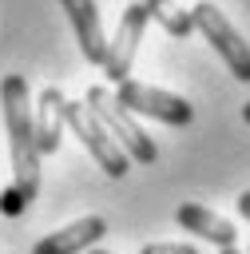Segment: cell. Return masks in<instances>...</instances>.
<instances>
[{
  "label": "cell",
  "instance_id": "obj_1",
  "mask_svg": "<svg viewBox=\"0 0 250 254\" xmlns=\"http://www.w3.org/2000/svg\"><path fill=\"white\" fill-rule=\"evenodd\" d=\"M0 107L8 127V155H12V187L0 198L4 214H20L40 190V147H36V115L28 103V79L8 71L0 79Z\"/></svg>",
  "mask_w": 250,
  "mask_h": 254
},
{
  "label": "cell",
  "instance_id": "obj_2",
  "mask_svg": "<svg viewBox=\"0 0 250 254\" xmlns=\"http://www.w3.org/2000/svg\"><path fill=\"white\" fill-rule=\"evenodd\" d=\"M83 103L95 111V119L111 131V139L135 159V163H155L159 159V147L151 143V135L135 123V115L107 91V87H87V95H83Z\"/></svg>",
  "mask_w": 250,
  "mask_h": 254
},
{
  "label": "cell",
  "instance_id": "obj_3",
  "mask_svg": "<svg viewBox=\"0 0 250 254\" xmlns=\"http://www.w3.org/2000/svg\"><path fill=\"white\" fill-rule=\"evenodd\" d=\"M63 115H67V127L79 135V143L91 151V159H95L111 179H123L127 167H131V155L111 139V131L95 119V111H91L87 103H79V99H75V103L67 99V111H63Z\"/></svg>",
  "mask_w": 250,
  "mask_h": 254
},
{
  "label": "cell",
  "instance_id": "obj_4",
  "mask_svg": "<svg viewBox=\"0 0 250 254\" xmlns=\"http://www.w3.org/2000/svg\"><path fill=\"white\" fill-rule=\"evenodd\" d=\"M190 16H194V28L210 40V48L222 56V64L230 67V75L234 79H242V83H250V44L238 36V28L214 8V4H194L190 8Z\"/></svg>",
  "mask_w": 250,
  "mask_h": 254
},
{
  "label": "cell",
  "instance_id": "obj_5",
  "mask_svg": "<svg viewBox=\"0 0 250 254\" xmlns=\"http://www.w3.org/2000/svg\"><path fill=\"white\" fill-rule=\"evenodd\" d=\"M115 99L131 111V115H151L159 123H171V127H187L194 119V107L183 99V95H171L163 87H151V83H139V79H127L115 87Z\"/></svg>",
  "mask_w": 250,
  "mask_h": 254
},
{
  "label": "cell",
  "instance_id": "obj_6",
  "mask_svg": "<svg viewBox=\"0 0 250 254\" xmlns=\"http://www.w3.org/2000/svg\"><path fill=\"white\" fill-rule=\"evenodd\" d=\"M147 20H151L147 0L131 4V8L119 16V28H115V36H111V44H107V64H103V71H107L111 83H127V71H131V64H135V52H139V40H143Z\"/></svg>",
  "mask_w": 250,
  "mask_h": 254
},
{
  "label": "cell",
  "instance_id": "obj_7",
  "mask_svg": "<svg viewBox=\"0 0 250 254\" xmlns=\"http://www.w3.org/2000/svg\"><path fill=\"white\" fill-rule=\"evenodd\" d=\"M60 8L71 20V32L79 40V52L87 64H107V36H103V20L95 12V0H60Z\"/></svg>",
  "mask_w": 250,
  "mask_h": 254
},
{
  "label": "cell",
  "instance_id": "obj_8",
  "mask_svg": "<svg viewBox=\"0 0 250 254\" xmlns=\"http://www.w3.org/2000/svg\"><path fill=\"white\" fill-rule=\"evenodd\" d=\"M103 234H107V222L99 214H83L79 222H67L63 230H52L48 238H40L32 246V254H79L91 242H99Z\"/></svg>",
  "mask_w": 250,
  "mask_h": 254
},
{
  "label": "cell",
  "instance_id": "obj_9",
  "mask_svg": "<svg viewBox=\"0 0 250 254\" xmlns=\"http://www.w3.org/2000/svg\"><path fill=\"white\" fill-rule=\"evenodd\" d=\"M175 222H179L183 230H190V234L214 242L218 250L238 246V230H234V222H226L222 214H214V210H206V206H198V202H183V206L175 210Z\"/></svg>",
  "mask_w": 250,
  "mask_h": 254
},
{
  "label": "cell",
  "instance_id": "obj_10",
  "mask_svg": "<svg viewBox=\"0 0 250 254\" xmlns=\"http://www.w3.org/2000/svg\"><path fill=\"white\" fill-rule=\"evenodd\" d=\"M67 99L60 95V87H44L40 91V103H36V147L40 155H52L60 147V135H63V123H67Z\"/></svg>",
  "mask_w": 250,
  "mask_h": 254
},
{
  "label": "cell",
  "instance_id": "obj_11",
  "mask_svg": "<svg viewBox=\"0 0 250 254\" xmlns=\"http://www.w3.org/2000/svg\"><path fill=\"white\" fill-rule=\"evenodd\" d=\"M147 8H151V16H155L171 36H190V32H194V16L183 12V8H175L171 0H147Z\"/></svg>",
  "mask_w": 250,
  "mask_h": 254
},
{
  "label": "cell",
  "instance_id": "obj_12",
  "mask_svg": "<svg viewBox=\"0 0 250 254\" xmlns=\"http://www.w3.org/2000/svg\"><path fill=\"white\" fill-rule=\"evenodd\" d=\"M139 254H198V250L187 242H147Z\"/></svg>",
  "mask_w": 250,
  "mask_h": 254
},
{
  "label": "cell",
  "instance_id": "obj_13",
  "mask_svg": "<svg viewBox=\"0 0 250 254\" xmlns=\"http://www.w3.org/2000/svg\"><path fill=\"white\" fill-rule=\"evenodd\" d=\"M234 202H238V214H242V218L250 222V190H242V194H238Z\"/></svg>",
  "mask_w": 250,
  "mask_h": 254
},
{
  "label": "cell",
  "instance_id": "obj_14",
  "mask_svg": "<svg viewBox=\"0 0 250 254\" xmlns=\"http://www.w3.org/2000/svg\"><path fill=\"white\" fill-rule=\"evenodd\" d=\"M218 254H246V250H238V246H226V250H218Z\"/></svg>",
  "mask_w": 250,
  "mask_h": 254
},
{
  "label": "cell",
  "instance_id": "obj_15",
  "mask_svg": "<svg viewBox=\"0 0 250 254\" xmlns=\"http://www.w3.org/2000/svg\"><path fill=\"white\" fill-rule=\"evenodd\" d=\"M242 119H246V123H250V103H242Z\"/></svg>",
  "mask_w": 250,
  "mask_h": 254
},
{
  "label": "cell",
  "instance_id": "obj_16",
  "mask_svg": "<svg viewBox=\"0 0 250 254\" xmlns=\"http://www.w3.org/2000/svg\"><path fill=\"white\" fill-rule=\"evenodd\" d=\"M87 254H111V250H87Z\"/></svg>",
  "mask_w": 250,
  "mask_h": 254
},
{
  "label": "cell",
  "instance_id": "obj_17",
  "mask_svg": "<svg viewBox=\"0 0 250 254\" xmlns=\"http://www.w3.org/2000/svg\"><path fill=\"white\" fill-rule=\"evenodd\" d=\"M246 254H250V246H246Z\"/></svg>",
  "mask_w": 250,
  "mask_h": 254
}]
</instances>
